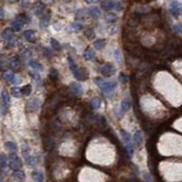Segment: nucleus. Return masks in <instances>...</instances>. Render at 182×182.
I'll return each instance as SVG.
<instances>
[{
    "instance_id": "de8ad7c7",
    "label": "nucleus",
    "mask_w": 182,
    "mask_h": 182,
    "mask_svg": "<svg viewBox=\"0 0 182 182\" xmlns=\"http://www.w3.org/2000/svg\"><path fill=\"white\" fill-rule=\"evenodd\" d=\"M174 30H175V31L178 33V34H181V32H182V27H181V25L180 24H177V25H175L174 26Z\"/></svg>"
},
{
    "instance_id": "a878e982",
    "label": "nucleus",
    "mask_w": 182,
    "mask_h": 182,
    "mask_svg": "<svg viewBox=\"0 0 182 182\" xmlns=\"http://www.w3.org/2000/svg\"><path fill=\"white\" fill-rule=\"evenodd\" d=\"M90 106L93 109L97 110V109H99L100 107H101V101H100L99 98L94 97V98H92V100H91V102H90Z\"/></svg>"
},
{
    "instance_id": "b1692460",
    "label": "nucleus",
    "mask_w": 182,
    "mask_h": 182,
    "mask_svg": "<svg viewBox=\"0 0 182 182\" xmlns=\"http://www.w3.org/2000/svg\"><path fill=\"white\" fill-rule=\"evenodd\" d=\"M49 19H50V15L49 14L44 15V17L40 20V27H41V28H46V27H48V25H49Z\"/></svg>"
},
{
    "instance_id": "ddd939ff",
    "label": "nucleus",
    "mask_w": 182,
    "mask_h": 182,
    "mask_svg": "<svg viewBox=\"0 0 182 182\" xmlns=\"http://www.w3.org/2000/svg\"><path fill=\"white\" fill-rule=\"evenodd\" d=\"M39 107H40V101L38 98H33L27 104V110L30 112H34L38 109Z\"/></svg>"
},
{
    "instance_id": "473e14b6",
    "label": "nucleus",
    "mask_w": 182,
    "mask_h": 182,
    "mask_svg": "<svg viewBox=\"0 0 182 182\" xmlns=\"http://www.w3.org/2000/svg\"><path fill=\"white\" fill-rule=\"evenodd\" d=\"M5 146H6V148H8L10 151H13V152H15V151L18 149L17 144L15 143V142H12V141H7V142H6Z\"/></svg>"
},
{
    "instance_id": "f03ea898",
    "label": "nucleus",
    "mask_w": 182,
    "mask_h": 182,
    "mask_svg": "<svg viewBox=\"0 0 182 182\" xmlns=\"http://www.w3.org/2000/svg\"><path fill=\"white\" fill-rule=\"evenodd\" d=\"M95 83L97 84V86L101 89V91L105 94H111L112 92H114L116 87H117V83L114 81H106L100 78H97L95 80Z\"/></svg>"
},
{
    "instance_id": "7c9ffc66",
    "label": "nucleus",
    "mask_w": 182,
    "mask_h": 182,
    "mask_svg": "<svg viewBox=\"0 0 182 182\" xmlns=\"http://www.w3.org/2000/svg\"><path fill=\"white\" fill-rule=\"evenodd\" d=\"M20 91H21L22 95L29 96L32 91V87H31V85H26L24 87H22V88H20Z\"/></svg>"
},
{
    "instance_id": "9b49d317",
    "label": "nucleus",
    "mask_w": 182,
    "mask_h": 182,
    "mask_svg": "<svg viewBox=\"0 0 182 182\" xmlns=\"http://www.w3.org/2000/svg\"><path fill=\"white\" fill-rule=\"evenodd\" d=\"M123 38L125 41L128 42H138V36L136 33L131 29H126L123 32Z\"/></svg>"
},
{
    "instance_id": "6e6d98bb",
    "label": "nucleus",
    "mask_w": 182,
    "mask_h": 182,
    "mask_svg": "<svg viewBox=\"0 0 182 182\" xmlns=\"http://www.w3.org/2000/svg\"><path fill=\"white\" fill-rule=\"evenodd\" d=\"M7 2L8 3H10V4H13V3H16V2H18V0H6Z\"/></svg>"
},
{
    "instance_id": "5fc2aeb1",
    "label": "nucleus",
    "mask_w": 182,
    "mask_h": 182,
    "mask_svg": "<svg viewBox=\"0 0 182 182\" xmlns=\"http://www.w3.org/2000/svg\"><path fill=\"white\" fill-rule=\"evenodd\" d=\"M4 68V63L2 60H0V70H2Z\"/></svg>"
},
{
    "instance_id": "6ab92c4d",
    "label": "nucleus",
    "mask_w": 182,
    "mask_h": 182,
    "mask_svg": "<svg viewBox=\"0 0 182 182\" xmlns=\"http://www.w3.org/2000/svg\"><path fill=\"white\" fill-rule=\"evenodd\" d=\"M13 34H14V31L12 30V28L11 27H6L3 30L1 36H2V38H4L6 40H9L10 38H12Z\"/></svg>"
},
{
    "instance_id": "09e8293b",
    "label": "nucleus",
    "mask_w": 182,
    "mask_h": 182,
    "mask_svg": "<svg viewBox=\"0 0 182 182\" xmlns=\"http://www.w3.org/2000/svg\"><path fill=\"white\" fill-rule=\"evenodd\" d=\"M44 55L46 57H52L53 55H54V53H53L51 50H49L48 48H45V50H44Z\"/></svg>"
},
{
    "instance_id": "9d476101",
    "label": "nucleus",
    "mask_w": 182,
    "mask_h": 182,
    "mask_svg": "<svg viewBox=\"0 0 182 182\" xmlns=\"http://www.w3.org/2000/svg\"><path fill=\"white\" fill-rule=\"evenodd\" d=\"M169 12L174 18H178L181 14V5L178 1H173L169 5Z\"/></svg>"
},
{
    "instance_id": "cd10ccee",
    "label": "nucleus",
    "mask_w": 182,
    "mask_h": 182,
    "mask_svg": "<svg viewBox=\"0 0 182 182\" xmlns=\"http://www.w3.org/2000/svg\"><path fill=\"white\" fill-rule=\"evenodd\" d=\"M28 65H29L30 67H32L33 69H35V70H38V71H42L43 70V66L40 63L35 61V60H30Z\"/></svg>"
},
{
    "instance_id": "393cba45",
    "label": "nucleus",
    "mask_w": 182,
    "mask_h": 182,
    "mask_svg": "<svg viewBox=\"0 0 182 182\" xmlns=\"http://www.w3.org/2000/svg\"><path fill=\"white\" fill-rule=\"evenodd\" d=\"M32 178L35 182H44V176L43 174L39 171H33L32 172Z\"/></svg>"
},
{
    "instance_id": "a211bd4d",
    "label": "nucleus",
    "mask_w": 182,
    "mask_h": 182,
    "mask_svg": "<svg viewBox=\"0 0 182 182\" xmlns=\"http://www.w3.org/2000/svg\"><path fill=\"white\" fill-rule=\"evenodd\" d=\"M131 108V103L130 101L127 99V98H124L121 102V107H120V111L122 114L126 113L128 109Z\"/></svg>"
},
{
    "instance_id": "f257e3e1",
    "label": "nucleus",
    "mask_w": 182,
    "mask_h": 182,
    "mask_svg": "<svg viewBox=\"0 0 182 182\" xmlns=\"http://www.w3.org/2000/svg\"><path fill=\"white\" fill-rule=\"evenodd\" d=\"M124 48L128 52V54L132 57L140 58L144 57V52H145V48L138 42H128L124 41Z\"/></svg>"
},
{
    "instance_id": "4be33fe9",
    "label": "nucleus",
    "mask_w": 182,
    "mask_h": 182,
    "mask_svg": "<svg viewBox=\"0 0 182 182\" xmlns=\"http://www.w3.org/2000/svg\"><path fill=\"white\" fill-rule=\"evenodd\" d=\"M134 142L135 144L138 147H140L142 144H143V138H142V135H141V132L140 131H136L135 134H134Z\"/></svg>"
},
{
    "instance_id": "a18cd8bd",
    "label": "nucleus",
    "mask_w": 182,
    "mask_h": 182,
    "mask_svg": "<svg viewBox=\"0 0 182 182\" xmlns=\"http://www.w3.org/2000/svg\"><path fill=\"white\" fill-rule=\"evenodd\" d=\"M67 59H68V63H69V67H70V69H71V70H73V69H75V68H77V67H78L77 64L75 63L74 59H72V57H69Z\"/></svg>"
},
{
    "instance_id": "c9c22d12",
    "label": "nucleus",
    "mask_w": 182,
    "mask_h": 182,
    "mask_svg": "<svg viewBox=\"0 0 182 182\" xmlns=\"http://www.w3.org/2000/svg\"><path fill=\"white\" fill-rule=\"evenodd\" d=\"M7 165V158L5 154H0V168L5 169Z\"/></svg>"
},
{
    "instance_id": "dca6fc26",
    "label": "nucleus",
    "mask_w": 182,
    "mask_h": 182,
    "mask_svg": "<svg viewBox=\"0 0 182 182\" xmlns=\"http://www.w3.org/2000/svg\"><path fill=\"white\" fill-rule=\"evenodd\" d=\"M88 15L92 18H97L98 17L100 16V14H101L100 9L98 8L97 6H91L90 8H88Z\"/></svg>"
},
{
    "instance_id": "3c124183",
    "label": "nucleus",
    "mask_w": 182,
    "mask_h": 182,
    "mask_svg": "<svg viewBox=\"0 0 182 182\" xmlns=\"http://www.w3.org/2000/svg\"><path fill=\"white\" fill-rule=\"evenodd\" d=\"M114 7L118 10V11H120L121 9H122V6H121V4L120 3H117L115 4V6H114Z\"/></svg>"
},
{
    "instance_id": "864d4df0",
    "label": "nucleus",
    "mask_w": 182,
    "mask_h": 182,
    "mask_svg": "<svg viewBox=\"0 0 182 182\" xmlns=\"http://www.w3.org/2000/svg\"><path fill=\"white\" fill-rule=\"evenodd\" d=\"M4 17H5V12L2 7H0V18H4Z\"/></svg>"
},
{
    "instance_id": "1a4fd4ad",
    "label": "nucleus",
    "mask_w": 182,
    "mask_h": 182,
    "mask_svg": "<svg viewBox=\"0 0 182 182\" xmlns=\"http://www.w3.org/2000/svg\"><path fill=\"white\" fill-rule=\"evenodd\" d=\"M100 73L105 77H111L116 73V68L112 64H105L100 67Z\"/></svg>"
},
{
    "instance_id": "c756f323",
    "label": "nucleus",
    "mask_w": 182,
    "mask_h": 182,
    "mask_svg": "<svg viewBox=\"0 0 182 182\" xmlns=\"http://www.w3.org/2000/svg\"><path fill=\"white\" fill-rule=\"evenodd\" d=\"M12 176L15 178H18V179H25V178H26V175H25V173L23 172L22 170H19V169H18V170H14V172H13V174H12Z\"/></svg>"
},
{
    "instance_id": "ea45409f",
    "label": "nucleus",
    "mask_w": 182,
    "mask_h": 182,
    "mask_svg": "<svg viewBox=\"0 0 182 182\" xmlns=\"http://www.w3.org/2000/svg\"><path fill=\"white\" fill-rule=\"evenodd\" d=\"M50 45L55 50H59L60 49V45H59L58 41L56 40L55 38H50Z\"/></svg>"
},
{
    "instance_id": "f3484780",
    "label": "nucleus",
    "mask_w": 182,
    "mask_h": 182,
    "mask_svg": "<svg viewBox=\"0 0 182 182\" xmlns=\"http://www.w3.org/2000/svg\"><path fill=\"white\" fill-rule=\"evenodd\" d=\"M24 36L25 38L29 41V42H34L35 39H36V32L32 29H29V30H26L24 32Z\"/></svg>"
},
{
    "instance_id": "4c0bfd02",
    "label": "nucleus",
    "mask_w": 182,
    "mask_h": 182,
    "mask_svg": "<svg viewBox=\"0 0 182 182\" xmlns=\"http://www.w3.org/2000/svg\"><path fill=\"white\" fill-rule=\"evenodd\" d=\"M11 93L15 97H21V91L20 88L18 87H13L11 88Z\"/></svg>"
},
{
    "instance_id": "f8f14e48",
    "label": "nucleus",
    "mask_w": 182,
    "mask_h": 182,
    "mask_svg": "<svg viewBox=\"0 0 182 182\" xmlns=\"http://www.w3.org/2000/svg\"><path fill=\"white\" fill-rule=\"evenodd\" d=\"M69 88L71 90V92L75 96H82L83 92H84L83 88L79 84H78V83H76V82H72L71 83L70 86H69Z\"/></svg>"
},
{
    "instance_id": "bb28decb",
    "label": "nucleus",
    "mask_w": 182,
    "mask_h": 182,
    "mask_svg": "<svg viewBox=\"0 0 182 182\" xmlns=\"http://www.w3.org/2000/svg\"><path fill=\"white\" fill-rule=\"evenodd\" d=\"M105 19H106V22L108 23V24H112V23H115L118 20V16L114 13H108L107 14Z\"/></svg>"
},
{
    "instance_id": "e433bc0d",
    "label": "nucleus",
    "mask_w": 182,
    "mask_h": 182,
    "mask_svg": "<svg viewBox=\"0 0 182 182\" xmlns=\"http://www.w3.org/2000/svg\"><path fill=\"white\" fill-rule=\"evenodd\" d=\"M21 56L23 57V59H26V58H28L29 57L32 56V51L28 49V48H26V49H23L21 51Z\"/></svg>"
},
{
    "instance_id": "bf43d9fd",
    "label": "nucleus",
    "mask_w": 182,
    "mask_h": 182,
    "mask_svg": "<svg viewBox=\"0 0 182 182\" xmlns=\"http://www.w3.org/2000/svg\"><path fill=\"white\" fill-rule=\"evenodd\" d=\"M0 182H2V180H0Z\"/></svg>"
},
{
    "instance_id": "423d86ee",
    "label": "nucleus",
    "mask_w": 182,
    "mask_h": 182,
    "mask_svg": "<svg viewBox=\"0 0 182 182\" xmlns=\"http://www.w3.org/2000/svg\"><path fill=\"white\" fill-rule=\"evenodd\" d=\"M55 147V140L52 134H44L43 135V148L45 150L49 151Z\"/></svg>"
},
{
    "instance_id": "49530a36",
    "label": "nucleus",
    "mask_w": 182,
    "mask_h": 182,
    "mask_svg": "<svg viewBox=\"0 0 182 182\" xmlns=\"http://www.w3.org/2000/svg\"><path fill=\"white\" fill-rule=\"evenodd\" d=\"M18 44V38L17 37H15V38H10L9 41H8V45L10 47H17Z\"/></svg>"
},
{
    "instance_id": "2eb2a0df",
    "label": "nucleus",
    "mask_w": 182,
    "mask_h": 182,
    "mask_svg": "<svg viewBox=\"0 0 182 182\" xmlns=\"http://www.w3.org/2000/svg\"><path fill=\"white\" fill-rule=\"evenodd\" d=\"M140 22V17L139 15H133L127 19V25L130 27H138Z\"/></svg>"
},
{
    "instance_id": "2f4dec72",
    "label": "nucleus",
    "mask_w": 182,
    "mask_h": 182,
    "mask_svg": "<svg viewBox=\"0 0 182 182\" xmlns=\"http://www.w3.org/2000/svg\"><path fill=\"white\" fill-rule=\"evenodd\" d=\"M3 78L7 82H12L13 79L15 78V76L11 71H5L3 73Z\"/></svg>"
},
{
    "instance_id": "13d9d810",
    "label": "nucleus",
    "mask_w": 182,
    "mask_h": 182,
    "mask_svg": "<svg viewBox=\"0 0 182 182\" xmlns=\"http://www.w3.org/2000/svg\"><path fill=\"white\" fill-rule=\"evenodd\" d=\"M35 1H40V0H35Z\"/></svg>"
},
{
    "instance_id": "39448f33",
    "label": "nucleus",
    "mask_w": 182,
    "mask_h": 182,
    "mask_svg": "<svg viewBox=\"0 0 182 182\" xmlns=\"http://www.w3.org/2000/svg\"><path fill=\"white\" fill-rule=\"evenodd\" d=\"M1 99H2V107H1V111L3 115H6L8 110V108L10 106L11 100H10V96L6 90H3L1 93Z\"/></svg>"
},
{
    "instance_id": "72a5a7b5",
    "label": "nucleus",
    "mask_w": 182,
    "mask_h": 182,
    "mask_svg": "<svg viewBox=\"0 0 182 182\" xmlns=\"http://www.w3.org/2000/svg\"><path fill=\"white\" fill-rule=\"evenodd\" d=\"M49 77H50L51 80L57 81L58 78V72L57 71V69H55V68H51L49 71Z\"/></svg>"
},
{
    "instance_id": "4468645a",
    "label": "nucleus",
    "mask_w": 182,
    "mask_h": 182,
    "mask_svg": "<svg viewBox=\"0 0 182 182\" xmlns=\"http://www.w3.org/2000/svg\"><path fill=\"white\" fill-rule=\"evenodd\" d=\"M9 67L14 71H18L20 68V60L18 57H13L9 60Z\"/></svg>"
},
{
    "instance_id": "a19ab883",
    "label": "nucleus",
    "mask_w": 182,
    "mask_h": 182,
    "mask_svg": "<svg viewBox=\"0 0 182 182\" xmlns=\"http://www.w3.org/2000/svg\"><path fill=\"white\" fill-rule=\"evenodd\" d=\"M114 55H115V58H116V60L118 61V63L119 65H122V60H121V57H121L120 51L118 49L115 50V52H114Z\"/></svg>"
},
{
    "instance_id": "8fccbe9b",
    "label": "nucleus",
    "mask_w": 182,
    "mask_h": 182,
    "mask_svg": "<svg viewBox=\"0 0 182 182\" xmlns=\"http://www.w3.org/2000/svg\"><path fill=\"white\" fill-rule=\"evenodd\" d=\"M21 82H22V79L21 78H15L13 79V81H12V83L14 85H18V84H20Z\"/></svg>"
},
{
    "instance_id": "79ce46f5",
    "label": "nucleus",
    "mask_w": 182,
    "mask_h": 182,
    "mask_svg": "<svg viewBox=\"0 0 182 182\" xmlns=\"http://www.w3.org/2000/svg\"><path fill=\"white\" fill-rule=\"evenodd\" d=\"M118 79H119V81H120L121 83H122V84H126L127 81V76H126V74H124L123 72H121V73L119 74V76H118Z\"/></svg>"
},
{
    "instance_id": "c03bdc74",
    "label": "nucleus",
    "mask_w": 182,
    "mask_h": 182,
    "mask_svg": "<svg viewBox=\"0 0 182 182\" xmlns=\"http://www.w3.org/2000/svg\"><path fill=\"white\" fill-rule=\"evenodd\" d=\"M76 102H77V98H75V97H69L68 99H66V104L70 106V107H73L76 104Z\"/></svg>"
},
{
    "instance_id": "37998d69",
    "label": "nucleus",
    "mask_w": 182,
    "mask_h": 182,
    "mask_svg": "<svg viewBox=\"0 0 182 182\" xmlns=\"http://www.w3.org/2000/svg\"><path fill=\"white\" fill-rule=\"evenodd\" d=\"M70 27L74 30V31H78V30L82 29V25L79 24V23H73V24H71Z\"/></svg>"
},
{
    "instance_id": "58836bf2",
    "label": "nucleus",
    "mask_w": 182,
    "mask_h": 182,
    "mask_svg": "<svg viewBox=\"0 0 182 182\" xmlns=\"http://www.w3.org/2000/svg\"><path fill=\"white\" fill-rule=\"evenodd\" d=\"M26 161H27V165H29V166H35V164L36 163V159L33 156H27L26 158Z\"/></svg>"
},
{
    "instance_id": "412c9836",
    "label": "nucleus",
    "mask_w": 182,
    "mask_h": 182,
    "mask_svg": "<svg viewBox=\"0 0 182 182\" xmlns=\"http://www.w3.org/2000/svg\"><path fill=\"white\" fill-rule=\"evenodd\" d=\"M45 10V5L42 3H36L34 6V13L36 16H40L44 13Z\"/></svg>"
},
{
    "instance_id": "6e6552de",
    "label": "nucleus",
    "mask_w": 182,
    "mask_h": 182,
    "mask_svg": "<svg viewBox=\"0 0 182 182\" xmlns=\"http://www.w3.org/2000/svg\"><path fill=\"white\" fill-rule=\"evenodd\" d=\"M74 77L77 78L78 80L79 81H85L88 78V72L86 71L85 68H75V69L71 70Z\"/></svg>"
},
{
    "instance_id": "4d7b16f0",
    "label": "nucleus",
    "mask_w": 182,
    "mask_h": 182,
    "mask_svg": "<svg viewBox=\"0 0 182 182\" xmlns=\"http://www.w3.org/2000/svg\"><path fill=\"white\" fill-rule=\"evenodd\" d=\"M63 2H66V3H67V2H69V1H71V0H62Z\"/></svg>"
},
{
    "instance_id": "7ed1b4c3",
    "label": "nucleus",
    "mask_w": 182,
    "mask_h": 182,
    "mask_svg": "<svg viewBox=\"0 0 182 182\" xmlns=\"http://www.w3.org/2000/svg\"><path fill=\"white\" fill-rule=\"evenodd\" d=\"M29 21L28 18L26 16L25 14H21V15H18V16L16 17V18H15L12 23H11V28L13 31L15 32H18L21 30V28L23 27V26H24L25 24H27V23Z\"/></svg>"
},
{
    "instance_id": "aec40b11",
    "label": "nucleus",
    "mask_w": 182,
    "mask_h": 182,
    "mask_svg": "<svg viewBox=\"0 0 182 182\" xmlns=\"http://www.w3.org/2000/svg\"><path fill=\"white\" fill-rule=\"evenodd\" d=\"M83 57H84V58L86 60H88V61H89V60H92L95 57H96V53L94 50L90 49V48H87L85 49L84 53H83Z\"/></svg>"
},
{
    "instance_id": "0eeeda50",
    "label": "nucleus",
    "mask_w": 182,
    "mask_h": 182,
    "mask_svg": "<svg viewBox=\"0 0 182 182\" xmlns=\"http://www.w3.org/2000/svg\"><path fill=\"white\" fill-rule=\"evenodd\" d=\"M22 165L21 158L16 153H11L9 155V167L12 169L18 170L21 168Z\"/></svg>"
},
{
    "instance_id": "c85d7f7f",
    "label": "nucleus",
    "mask_w": 182,
    "mask_h": 182,
    "mask_svg": "<svg viewBox=\"0 0 182 182\" xmlns=\"http://www.w3.org/2000/svg\"><path fill=\"white\" fill-rule=\"evenodd\" d=\"M106 44H107V42L105 39H98L94 42V47L97 50H101L106 47Z\"/></svg>"
},
{
    "instance_id": "5701e85b",
    "label": "nucleus",
    "mask_w": 182,
    "mask_h": 182,
    "mask_svg": "<svg viewBox=\"0 0 182 182\" xmlns=\"http://www.w3.org/2000/svg\"><path fill=\"white\" fill-rule=\"evenodd\" d=\"M114 6H115V4H114V2L111 1V0H107V1H104L101 4V7L106 11H109V10L113 9Z\"/></svg>"
},
{
    "instance_id": "603ef678",
    "label": "nucleus",
    "mask_w": 182,
    "mask_h": 182,
    "mask_svg": "<svg viewBox=\"0 0 182 182\" xmlns=\"http://www.w3.org/2000/svg\"><path fill=\"white\" fill-rule=\"evenodd\" d=\"M86 2L88 4H96L97 2H99V0H86Z\"/></svg>"
},
{
    "instance_id": "20e7f679",
    "label": "nucleus",
    "mask_w": 182,
    "mask_h": 182,
    "mask_svg": "<svg viewBox=\"0 0 182 182\" xmlns=\"http://www.w3.org/2000/svg\"><path fill=\"white\" fill-rule=\"evenodd\" d=\"M121 135H122L123 140L125 142L126 152L130 156H132L133 153H134V147H133V144L131 142V136H130V134H128L127 131L122 130H121Z\"/></svg>"
},
{
    "instance_id": "f704fd0d",
    "label": "nucleus",
    "mask_w": 182,
    "mask_h": 182,
    "mask_svg": "<svg viewBox=\"0 0 182 182\" xmlns=\"http://www.w3.org/2000/svg\"><path fill=\"white\" fill-rule=\"evenodd\" d=\"M85 36L88 37V39L90 40H92L95 38V36H96V34L94 32V30L93 29H91V28H88L86 31H85Z\"/></svg>"
}]
</instances>
